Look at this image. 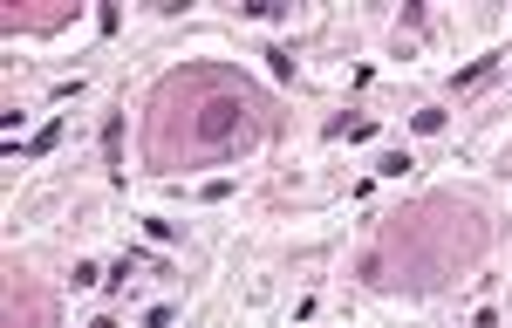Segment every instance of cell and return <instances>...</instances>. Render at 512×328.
Returning <instances> with one entry per match:
<instances>
[{
  "label": "cell",
  "mask_w": 512,
  "mask_h": 328,
  "mask_svg": "<svg viewBox=\"0 0 512 328\" xmlns=\"http://www.w3.org/2000/svg\"><path fill=\"white\" fill-rule=\"evenodd\" d=\"M7 328H55V301L28 267L7 274Z\"/></svg>",
  "instance_id": "obj_3"
},
{
  "label": "cell",
  "mask_w": 512,
  "mask_h": 328,
  "mask_svg": "<svg viewBox=\"0 0 512 328\" xmlns=\"http://www.w3.org/2000/svg\"><path fill=\"white\" fill-rule=\"evenodd\" d=\"M478 253H485V212L465 199H424L383 226V240L369 253V281L424 294V287H444L451 274L478 267Z\"/></svg>",
  "instance_id": "obj_2"
},
{
  "label": "cell",
  "mask_w": 512,
  "mask_h": 328,
  "mask_svg": "<svg viewBox=\"0 0 512 328\" xmlns=\"http://www.w3.org/2000/svg\"><path fill=\"white\" fill-rule=\"evenodd\" d=\"M267 137H274V96L226 62H185L144 96V164L164 178L239 164Z\"/></svg>",
  "instance_id": "obj_1"
},
{
  "label": "cell",
  "mask_w": 512,
  "mask_h": 328,
  "mask_svg": "<svg viewBox=\"0 0 512 328\" xmlns=\"http://www.w3.org/2000/svg\"><path fill=\"white\" fill-rule=\"evenodd\" d=\"M69 14H76V7H41V14H28V7H14V14H7V28H62Z\"/></svg>",
  "instance_id": "obj_4"
}]
</instances>
